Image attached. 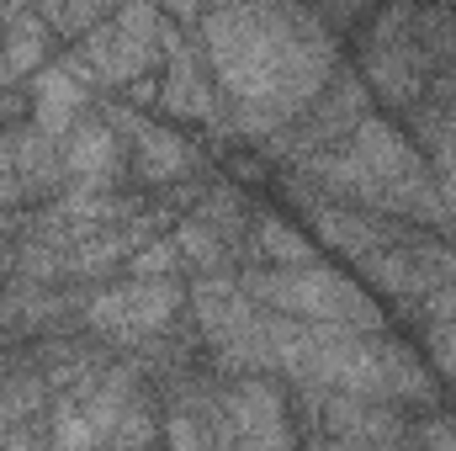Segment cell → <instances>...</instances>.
Instances as JSON below:
<instances>
[{
  "instance_id": "cell-1",
  "label": "cell",
  "mask_w": 456,
  "mask_h": 451,
  "mask_svg": "<svg viewBox=\"0 0 456 451\" xmlns=\"http://www.w3.org/2000/svg\"><path fill=\"white\" fill-rule=\"evenodd\" d=\"M208 53L224 86L255 112L303 107L330 75V37L314 16L287 5H224L208 16Z\"/></svg>"
},
{
  "instance_id": "cell-2",
  "label": "cell",
  "mask_w": 456,
  "mask_h": 451,
  "mask_svg": "<svg viewBox=\"0 0 456 451\" xmlns=\"http://www.w3.org/2000/svg\"><path fill=\"white\" fill-rule=\"evenodd\" d=\"M260 298H271V303H281V308H292V314H308V319H355V314H366V303H361V292L335 276V271H297V276H260V282H249Z\"/></svg>"
},
{
  "instance_id": "cell-3",
  "label": "cell",
  "mask_w": 456,
  "mask_h": 451,
  "mask_svg": "<svg viewBox=\"0 0 456 451\" xmlns=\"http://www.w3.org/2000/svg\"><path fill=\"white\" fill-rule=\"evenodd\" d=\"M170 308H175V287H165V282H133V287L107 292L96 303V319L107 330H154V324L170 319Z\"/></svg>"
},
{
  "instance_id": "cell-4",
  "label": "cell",
  "mask_w": 456,
  "mask_h": 451,
  "mask_svg": "<svg viewBox=\"0 0 456 451\" xmlns=\"http://www.w3.org/2000/svg\"><path fill=\"white\" fill-rule=\"evenodd\" d=\"M80 102H86V86H80L75 70L53 64V70L37 75V122H43V133H59L69 117L80 112Z\"/></svg>"
},
{
  "instance_id": "cell-5",
  "label": "cell",
  "mask_w": 456,
  "mask_h": 451,
  "mask_svg": "<svg viewBox=\"0 0 456 451\" xmlns=\"http://www.w3.org/2000/svg\"><path fill=\"white\" fill-rule=\"evenodd\" d=\"M69 170H75L80 181H102V176L112 170V138H107V127H96V122L80 127V138H75V149H69Z\"/></svg>"
},
{
  "instance_id": "cell-6",
  "label": "cell",
  "mask_w": 456,
  "mask_h": 451,
  "mask_svg": "<svg viewBox=\"0 0 456 451\" xmlns=\"http://www.w3.org/2000/svg\"><path fill=\"white\" fill-rule=\"evenodd\" d=\"M138 170H143L149 181L181 176V170H186V144L170 138V133H143V144H138Z\"/></svg>"
},
{
  "instance_id": "cell-7",
  "label": "cell",
  "mask_w": 456,
  "mask_h": 451,
  "mask_svg": "<svg viewBox=\"0 0 456 451\" xmlns=\"http://www.w3.org/2000/svg\"><path fill=\"white\" fill-rule=\"evenodd\" d=\"M260 250H265L271 260H287V266H303V260L314 255V244H308V239H303L297 228L276 224V218H271V224L260 228Z\"/></svg>"
},
{
  "instance_id": "cell-8",
  "label": "cell",
  "mask_w": 456,
  "mask_h": 451,
  "mask_svg": "<svg viewBox=\"0 0 456 451\" xmlns=\"http://www.w3.org/2000/svg\"><path fill=\"white\" fill-rule=\"evenodd\" d=\"M37 53H43V27H37V21H21V27L11 32V64L27 70Z\"/></svg>"
},
{
  "instance_id": "cell-9",
  "label": "cell",
  "mask_w": 456,
  "mask_h": 451,
  "mask_svg": "<svg viewBox=\"0 0 456 451\" xmlns=\"http://www.w3.org/2000/svg\"><path fill=\"white\" fill-rule=\"evenodd\" d=\"M430 350H436V361H441L446 372H456V324L441 319V330H436V340H430Z\"/></svg>"
},
{
  "instance_id": "cell-10",
  "label": "cell",
  "mask_w": 456,
  "mask_h": 451,
  "mask_svg": "<svg viewBox=\"0 0 456 451\" xmlns=\"http://www.w3.org/2000/svg\"><path fill=\"white\" fill-rule=\"evenodd\" d=\"M170 260H175V250H170V244H159V250H149V255H138L133 266H138V276H149V271H165Z\"/></svg>"
},
{
  "instance_id": "cell-11",
  "label": "cell",
  "mask_w": 456,
  "mask_h": 451,
  "mask_svg": "<svg viewBox=\"0 0 456 451\" xmlns=\"http://www.w3.org/2000/svg\"><path fill=\"white\" fill-rule=\"evenodd\" d=\"M446 202H452V213H456V170H452V181H446Z\"/></svg>"
},
{
  "instance_id": "cell-12",
  "label": "cell",
  "mask_w": 456,
  "mask_h": 451,
  "mask_svg": "<svg viewBox=\"0 0 456 451\" xmlns=\"http://www.w3.org/2000/svg\"><path fill=\"white\" fill-rule=\"evenodd\" d=\"M0 197H5V154H0Z\"/></svg>"
}]
</instances>
